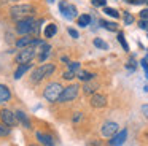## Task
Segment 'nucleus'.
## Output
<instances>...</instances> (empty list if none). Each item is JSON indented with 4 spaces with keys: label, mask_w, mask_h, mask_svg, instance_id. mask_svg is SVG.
I'll list each match as a JSON object with an SVG mask.
<instances>
[{
    "label": "nucleus",
    "mask_w": 148,
    "mask_h": 146,
    "mask_svg": "<svg viewBox=\"0 0 148 146\" xmlns=\"http://www.w3.org/2000/svg\"><path fill=\"white\" fill-rule=\"evenodd\" d=\"M35 13V8L34 5H29V3H24V5H14L10 8V16L16 21H21V19L30 18V16Z\"/></svg>",
    "instance_id": "f257e3e1"
},
{
    "label": "nucleus",
    "mask_w": 148,
    "mask_h": 146,
    "mask_svg": "<svg viewBox=\"0 0 148 146\" xmlns=\"http://www.w3.org/2000/svg\"><path fill=\"white\" fill-rule=\"evenodd\" d=\"M16 32L19 35H30V33H37L38 35V25H37L35 19L30 16V18H26V19H21L18 21V25H16Z\"/></svg>",
    "instance_id": "f03ea898"
},
{
    "label": "nucleus",
    "mask_w": 148,
    "mask_h": 146,
    "mask_svg": "<svg viewBox=\"0 0 148 146\" xmlns=\"http://www.w3.org/2000/svg\"><path fill=\"white\" fill-rule=\"evenodd\" d=\"M62 89H64V87H62L59 83H49V84L45 87V91H43V97H45L46 102L54 103V102H58L59 97H61Z\"/></svg>",
    "instance_id": "7ed1b4c3"
},
{
    "label": "nucleus",
    "mask_w": 148,
    "mask_h": 146,
    "mask_svg": "<svg viewBox=\"0 0 148 146\" xmlns=\"http://www.w3.org/2000/svg\"><path fill=\"white\" fill-rule=\"evenodd\" d=\"M54 63H43V65L37 67L32 73V81L34 83H40L42 79H45L46 76H49L53 72H54Z\"/></svg>",
    "instance_id": "20e7f679"
},
{
    "label": "nucleus",
    "mask_w": 148,
    "mask_h": 146,
    "mask_svg": "<svg viewBox=\"0 0 148 146\" xmlns=\"http://www.w3.org/2000/svg\"><path fill=\"white\" fill-rule=\"evenodd\" d=\"M0 119H2V124H5L7 127H14L18 126V117H16V113H13L11 110H0Z\"/></svg>",
    "instance_id": "39448f33"
},
{
    "label": "nucleus",
    "mask_w": 148,
    "mask_h": 146,
    "mask_svg": "<svg viewBox=\"0 0 148 146\" xmlns=\"http://www.w3.org/2000/svg\"><path fill=\"white\" fill-rule=\"evenodd\" d=\"M78 89H80V87H78L77 84H72V86H69V87H64V89H62V94H61V97H59L58 102L65 103V102L75 100V98H77V95H78Z\"/></svg>",
    "instance_id": "423d86ee"
},
{
    "label": "nucleus",
    "mask_w": 148,
    "mask_h": 146,
    "mask_svg": "<svg viewBox=\"0 0 148 146\" xmlns=\"http://www.w3.org/2000/svg\"><path fill=\"white\" fill-rule=\"evenodd\" d=\"M35 54H37V49H35V46H29V48H24L23 51H21L19 54L16 56V62L19 63H29L30 60L35 57Z\"/></svg>",
    "instance_id": "0eeeda50"
},
{
    "label": "nucleus",
    "mask_w": 148,
    "mask_h": 146,
    "mask_svg": "<svg viewBox=\"0 0 148 146\" xmlns=\"http://www.w3.org/2000/svg\"><path fill=\"white\" fill-rule=\"evenodd\" d=\"M59 10H61L62 16H64L65 19H69V21H72V19L77 18V8H75L72 3L61 2V3H59Z\"/></svg>",
    "instance_id": "6e6552de"
},
{
    "label": "nucleus",
    "mask_w": 148,
    "mask_h": 146,
    "mask_svg": "<svg viewBox=\"0 0 148 146\" xmlns=\"http://www.w3.org/2000/svg\"><path fill=\"white\" fill-rule=\"evenodd\" d=\"M118 124L116 122H112V121H110V122H105L102 126V129H100V132H102V135L103 136H108V138H112L113 135H115L116 132H118Z\"/></svg>",
    "instance_id": "1a4fd4ad"
},
{
    "label": "nucleus",
    "mask_w": 148,
    "mask_h": 146,
    "mask_svg": "<svg viewBox=\"0 0 148 146\" xmlns=\"http://www.w3.org/2000/svg\"><path fill=\"white\" fill-rule=\"evenodd\" d=\"M126 138H127V130L126 129L119 130V132H116L115 135L112 136V140H110V146H121L123 143L126 141Z\"/></svg>",
    "instance_id": "9d476101"
},
{
    "label": "nucleus",
    "mask_w": 148,
    "mask_h": 146,
    "mask_svg": "<svg viewBox=\"0 0 148 146\" xmlns=\"http://www.w3.org/2000/svg\"><path fill=\"white\" fill-rule=\"evenodd\" d=\"M89 103L92 108H103L107 105V97L103 94H92Z\"/></svg>",
    "instance_id": "9b49d317"
},
{
    "label": "nucleus",
    "mask_w": 148,
    "mask_h": 146,
    "mask_svg": "<svg viewBox=\"0 0 148 146\" xmlns=\"http://www.w3.org/2000/svg\"><path fill=\"white\" fill-rule=\"evenodd\" d=\"M40 40H37V38H32L29 37V35H24L23 38H19V40L16 41V46L18 48H29V46H37V43H38Z\"/></svg>",
    "instance_id": "f8f14e48"
},
{
    "label": "nucleus",
    "mask_w": 148,
    "mask_h": 146,
    "mask_svg": "<svg viewBox=\"0 0 148 146\" xmlns=\"http://www.w3.org/2000/svg\"><path fill=\"white\" fill-rule=\"evenodd\" d=\"M35 136H37V140H38L42 145H45V146H54V141H53V138L48 135V133H43V132H35Z\"/></svg>",
    "instance_id": "ddd939ff"
},
{
    "label": "nucleus",
    "mask_w": 148,
    "mask_h": 146,
    "mask_svg": "<svg viewBox=\"0 0 148 146\" xmlns=\"http://www.w3.org/2000/svg\"><path fill=\"white\" fill-rule=\"evenodd\" d=\"M11 98V92L5 84H0V103H7Z\"/></svg>",
    "instance_id": "4468645a"
},
{
    "label": "nucleus",
    "mask_w": 148,
    "mask_h": 146,
    "mask_svg": "<svg viewBox=\"0 0 148 146\" xmlns=\"http://www.w3.org/2000/svg\"><path fill=\"white\" fill-rule=\"evenodd\" d=\"M30 67H32V63H30V62H29V63H21V65L18 67V70L14 72V78H16V79L23 78V75H24V73H26L27 70L30 68Z\"/></svg>",
    "instance_id": "2eb2a0df"
},
{
    "label": "nucleus",
    "mask_w": 148,
    "mask_h": 146,
    "mask_svg": "<svg viewBox=\"0 0 148 146\" xmlns=\"http://www.w3.org/2000/svg\"><path fill=\"white\" fill-rule=\"evenodd\" d=\"M16 117H18V122L24 124V127L30 129V121H29V117H27V114L24 113V111H18V113H16Z\"/></svg>",
    "instance_id": "dca6fc26"
},
{
    "label": "nucleus",
    "mask_w": 148,
    "mask_h": 146,
    "mask_svg": "<svg viewBox=\"0 0 148 146\" xmlns=\"http://www.w3.org/2000/svg\"><path fill=\"white\" fill-rule=\"evenodd\" d=\"M89 24H91V16L89 14H81L80 18H78V25H80V27H88Z\"/></svg>",
    "instance_id": "f3484780"
},
{
    "label": "nucleus",
    "mask_w": 148,
    "mask_h": 146,
    "mask_svg": "<svg viewBox=\"0 0 148 146\" xmlns=\"http://www.w3.org/2000/svg\"><path fill=\"white\" fill-rule=\"evenodd\" d=\"M56 32H58V29H56V24H48L45 29V37L46 38H51L56 35Z\"/></svg>",
    "instance_id": "a211bd4d"
},
{
    "label": "nucleus",
    "mask_w": 148,
    "mask_h": 146,
    "mask_svg": "<svg viewBox=\"0 0 148 146\" xmlns=\"http://www.w3.org/2000/svg\"><path fill=\"white\" fill-rule=\"evenodd\" d=\"M100 24H102V27H103V29H107V30H110V32H116V30H118V25H116L115 22L100 21Z\"/></svg>",
    "instance_id": "6ab92c4d"
},
{
    "label": "nucleus",
    "mask_w": 148,
    "mask_h": 146,
    "mask_svg": "<svg viewBox=\"0 0 148 146\" xmlns=\"http://www.w3.org/2000/svg\"><path fill=\"white\" fill-rule=\"evenodd\" d=\"M96 89H97L96 83H86L83 91H84V94H94V92H96Z\"/></svg>",
    "instance_id": "aec40b11"
},
{
    "label": "nucleus",
    "mask_w": 148,
    "mask_h": 146,
    "mask_svg": "<svg viewBox=\"0 0 148 146\" xmlns=\"http://www.w3.org/2000/svg\"><path fill=\"white\" fill-rule=\"evenodd\" d=\"M77 75H78V78H80L81 81H91V79L94 78V75L89 73V72H78Z\"/></svg>",
    "instance_id": "412c9836"
},
{
    "label": "nucleus",
    "mask_w": 148,
    "mask_h": 146,
    "mask_svg": "<svg viewBox=\"0 0 148 146\" xmlns=\"http://www.w3.org/2000/svg\"><path fill=\"white\" fill-rule=\"evenodd\" d=\"M103 13L108 14V16H112V18H118V16H119V13L116 11L115 8H108V6H103Z\"/></svg>",
    "instance_id": "4be33fe9"
},
{
    "label": "nucleus",
    "mask_w": 148,
    "mask_h": 146,
    "mask_svg": "<svg viewBox=\"0 0 148 146\" xmlns=\"http://www.w3.org/2000/svg\"><path fill=\"white\" fill-rule=\"evenodd\" d=\"M94 46L100 48V49H108V44L103 40H100V38H94Z\"/></svg>",
    "instance_id": "5701e85b"
},
{
    "label": "nucleus",
    "mask_w": 148,
    "mask_h": 146,
    "mask_svg": "<svg viewBox=\"0 0 148 146\" xmlns=\"http://www.w3.org/2000/svg\"><path fill=\"white\" fill-rule=\"evenodd\" d=\"M10 127H7L5 124H0V136H8L10 135Z\"/></svg>",
    "instance_id": "b1692460"
},
{
    "label": "nucleus",
    "mask_w": 148,
    "mask_h": 146,
    "mask_svg": "<svg viewBox=\"0 0 148 146\" xmlns=\"http://www.w3.org/2000/svg\"><path fill=\"white\" fill-rule=\"evenodd\" d=\"M118 41H119V43H121L123 49H124V51H129V46H127V43H126V40H124V35H123L121 32H119V33H118Z\"/></svg>",
    "instance_id": "393cba45"
},
{
    "label": "nucleus",
    "mask_w": 148,
    "mask_h": 146,
    "mask_svg": "<svg viewBox=\"0 0 148 146\" xmlns=\"http://www.w3.org/2000/svg\"><path fill=\"white\" fill-rule=\"evenodd\" d=\"M69 70L73 73H78L80 72V62H70L69 63Z\"/></svg>",
    "instance_id": "a878e982"
},
{
    "label": "nucleus",
    "mask_w": 148,
    "mask_h": 146,
    "mask_svg": "<svg viewBox=\"0 0 148 146\" xmlns=\"http://www.w3.org/2000/svg\"><path fill=\"white\" fill-rule=\"evenodd\" d=\"M86 146H103V145H102V141H100V140L92 138V140H89V141L86 143Z\"/></svg>",
    "instance_id": "bb28decb"
},
{
    "label": "nucleus",
    "mask_w": 148,
    "mask_h": 146,
    "mask_svg": "<svg viewBox=\"0 0 148 146\" xmlns=\"http://www.w3.org/2000/svg\"><path fill=\"white\" fill-rule=\"evenodd\" d=\"M132 22H134V16L129 14V13H126V16H124V24L129 25V24H132Z\"/></svg>",
    "instance_id": "cd10ccee"
},
{
    "label": "nucleus",
    "mask_w": 148,
    "mask_h": 146,
    "mask_svg": "<svg viewBox=\"0 0 148 146\" xmlns=\"http://www.w3.org/2000/svg\"><path fill=\"white\" fill-rule=\"evenodd\" d=\"M62 76H64V79H67V81H69V79H73L75 78V73L70 72V70H67V72H65Z\"/></svg>",
    "instance_id": "c85d7f7f"
},
{
    "label": "nucleus",
    "mask_w": 148,
    "mask_h": 146,
    "mask_svg": "<svg viewBox=\"0 0 148 146\" xmlns=\"http://www.w3.org/2000/svg\"><path fill=\"white\" fill-rule=\"evenodd\" d=\"M94 6H105L107 5V0H91Z\"/></svg>",
    "instance_id": "c756f323"
},
{
    "label": "nucleus",
    "mask_w": 148,
    "mask_h": 146,
    "mask_svg": "<svg viewBox=\"0 0 148 146\" xmlns=\"http://www.w3.org/2000/svg\"><path fill=\"white\" fill-rule=\"evenodd\" d=\"M138 25H140V29H143V30L148 32V19H142Z\"/></svg>",
    "instance_id": "7c9ffc66"
},
{
    "label": "nucleus",
    "mask_w": 148,
    "mask_h": 146,
    "mask_svg": "<svg viewBox=\"0 0 148 146\" xmlns=\"http://www.w3.org/2000/svg\"><path fill=\"white\" fill-rule=\"evenodd\" d=\"M140 63H142V67H143V70H145V75H147V79H148V60H147V59H143Z\"/></svg>",
    "instance_id": "2f4dec72"
},
{
    "label": "nucleus",
    "mask_w": 148,
    "mask_h": 146,
    "mask_svg": "<svg viewBox=\"0 0 148 146\" xmlns=\"http://www.w3.org/2000/svg\"><path fill=\"white\" fill-rule=\"evenodd\" d=\"M140 18L142 19H148V10H142V11H140Z\"/></svg>",
    "instance_id": "473e14b6"
},
{
    "label": "nucleus",
    "mask_w": 148,
    "mask_h": 146,
    "mask_svg": "<svg viewBox=\"0 0 148 146\" xmlns=\"http://www.w3.org/2000/svg\"><path fill=\"white\" fill-rule=\"evenodd\" d=\"M69 33H70V37L78 38V32H77V30H73V29H69Z\"/></svg>",
    "instance_id": "72a5a7b5"
},
{
    "label": "nucleus",
    "mask_w": 148,
    "mask_h": 146,
    "mask_svg": "<svg viewBox=\"0 0 148 146\" xmlns=\"http://www.w3.org/2000/svg\"><path fill=\"white\" fill-rule=\"evenodd\" d=\"M142 113H143L145 117L148 119V105H143V106H142Z\"/></svg>",
    "instance_id": "f704fd0d"
},
{
    "label": "nucleus",
    "mask_w": 148,
    "mask_h": 146,
    "mask_svg": "<svg viewBox=\"0 0 148 146\" xmlns=\"http://www.w3.org/2000/svg\"><path fill=\"white\" fill-rule=\"evenodd\" d=\"M29 146H40V145H35V143H32V145H29Z\"/></svg>",
    "instance_id": "c9c22d12"
},
{
    "label": "nucleus",
    "mask_w": 148,
    "mask_h": 146,
    "mask_svg": "<svg viewBox=\"0 0 148 146\" xmlns=\"http://www.w3.org/2000/svg\"><path fill=\"white\" fill-rule=\"evenodd\" d=\"M48 2H49V3H53V2H54V0H48Z\"/></svg>",
    "instance_id": "e433bc0d"
},
{
    "label": "nucleus",
    "mask_w": 148,
    "mask_h": 146,
    "mask_svg": "<svg viewBox=\"0 0 148 146\" xmlns=\"http://www.w3.org/2000/svg\"><path fill=\"white\" fill-rule=\"evenodd\" d=\"M147 138H148V132H147Z\"/></svg>",
    "instance_id": "4c0bfd02"
},
{
    "label": "nucleus",
    "mask_w": 148,
    "mask_h": 146,
    "mask_svg": "<svg viewBox=\"0 0 148 146\" xmlns=\"http://www.w3.org/2000/svg\"><path fill=\"white\" fill-rule=\"evenodd\" d=\"M147 2H148V0H147Z\"/></svg>",
    "instance_id": "58836bf2"
}]
</instances>
